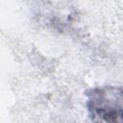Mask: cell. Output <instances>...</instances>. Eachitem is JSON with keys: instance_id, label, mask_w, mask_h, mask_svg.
<instances>
[{"instance_id": "1", "label": "cell", "mask_w": 123, "mask_h": 123, "mask_svg": "<svg viewBox=\"0 0 123 123\" xmlns=\"http://www.w3.org/2000/svg\"><path fill=\"white\" fill-rule=\"evenodd\" d=\"M89 116L97 122H120L122 118V89L117 86L96 87L87 93Z\"/></svg>"}]
</instances>
